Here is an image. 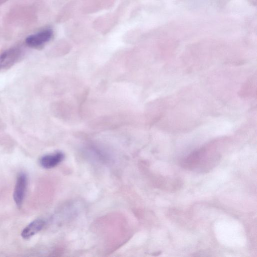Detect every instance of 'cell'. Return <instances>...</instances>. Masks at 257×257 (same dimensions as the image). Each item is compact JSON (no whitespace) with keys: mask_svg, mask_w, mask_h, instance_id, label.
<instances>
[{"mask_svg":"<svg viewBox=\"0 0 257 257\" xmlns=\"http://www.w3.org/2000/svg\"><path fill=\"white\" fill-rule=\"evenodd\" d=\"M53 36L51 29H47L30 35L27 37L25 42L29 47L37 48L49 42Z\"/></svg>","mask_w":257,"mask_h":257,"instance_id":"obj_1","label":"cell"},{"mask_svg":"<svg viewBox=\"0 0 257 257\" xmlns=\"http://www.w3.org/2000/svg\"><path fill=\"white\" fill-rule=\"evenodd\" d=\"M64 157V154L60 152L47 154L41 158L40 164L44 168L51 169L61 163Z\"/></svg>","mask_w":257,"mask_h":257,"instance_id":"obj_4","label":"cell"},{"mask_svg":"<svg viewBox=\"0 0 257 257\" xmlns=\"http://www.w3.org/2000/svg\"><path fill=\"white\" fill-rule=\"evenodd\" d=\"M27 185V177L24 173H20L17 176L14 188L13 198L18 207L23 203Z\"/></svg>","mask_w":257,"mask_h":257,"instance_id":"obj_2","label":"cell"},{"mask_svg":"<svg viewBox=\"0 0 257 257\" xmlns=\"http://www.w3.org/2000/svg\"><path fill=\"white\" fill-rule=\"evenodd\" d=\"M21 50L18 47L7 49L0 54V69L12 66L19 59Z\"/></svg>","mask_w":257,"mask_h":257,"instance_id":"obj_3","label":"cell"},{"mask_svg":"<svg viewBox=\"0 0 257 257\" xmlns=\"http://www.w3.org/2000/svg\"><path fill=\"white\" fill-rule=\"evenodd\" d=\"M45 221L41 218L32 221L22 231L21 236L24 239H28L40 231L44 226Z\"/></svg>","mask_w":257,"mask_h":257,"instance_id":"obj_5","label":"cell"}]
</instances>
